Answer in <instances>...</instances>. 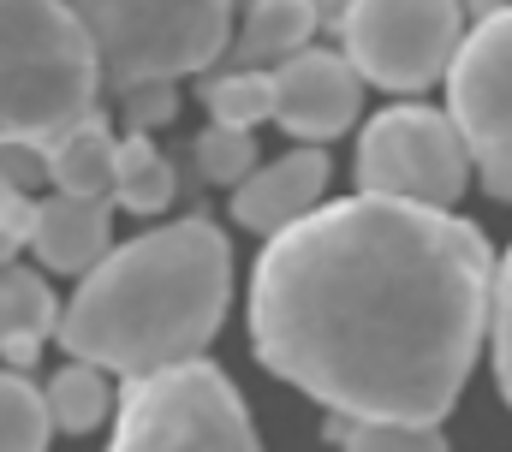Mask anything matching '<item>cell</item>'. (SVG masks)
Instances as JSON below:
<instances>
[{
  "instance_id": "1",
  "label": "cell",
  "mask_w": 512,
  "mask_h": 452,
  "mask_svg": "<svg viewBox=\"0 0 512 452\" xmlns=\"http://www.w3.org/2000/svg\"><path fill=\"white\" fill-rule=\"evenodd\" d=\"M495 250L435 203L358 191L268 232L256 363L352 423H441L489 345Z\"/></svg>"
},
{
  "instance_id": "2",
  "label": "cell",
  "mask_w": 512,
  "mask_h": 452,
  "mask_svg": "<svg viewBox=\"0 0 512 452\" xmlns=\"http://www.w3.org/2000/svg\"><path fill=\"white\" fill-rule=\"evenodd\" d=\"M233 304V250L227 232L203 215L137 232L131 244H108L96 268L78 274L54 339L102 363L108 375H143L179 357H197L221 334Z\"/></svg>"
},
{
  "instance_id": "3",
  "label": "cell",
  "mask_w": 512,
  "mask_h": 452,
  "mask_svg": "<svg viewBox=\"0 0 512 452\" xmlns=\"http://www.w3.org/2000/svg\"><path fill=\"white\" fill-rule=\"evenodd\" d=\"M102 102V54L72 0H0V143L48 149Z\"/></svg>"
},
{
  "instance_id": "4",
  "label": "cell",
  "mask_w": 512,
  "mask_h": 452,
  "mask_svg": "<svg viewBox=\"0 0 512 452\" xmlns=\"http://www.w3.org/2000/svg\"><path fill=\"white\" fill-rule=\"evenodd\" d=\"M96 54L102 90H126L143 78H197L227 60L233 0H72Z\"/></svg>"
},
{
  "instance_id": "5",
  "label": "cell",
  "mask_w": 512,
  "mask_h": 452,
  "mask_svg": "<svg viewBox=\"0 0 512 452\" xmlns=\"http://www.w3.org/2000/svg\"><path fill=\"white\" fill-rule=\"evenodd\" d=\"M114 447L120 452H155V447H256V423L239 399V387L197 357L161 363L126 375L120 417H114Z\"/></svg>"
},
{
  "instance_id": "6",
  "label": "cell",
  "mask_w": 512,
  "mask_h": 452,
  "mask_svg": "<svg viewBox=\"0 0 512 452\" xmlns=\"http://www.w3.org/2000/svg\"><path fill=\"white\" fill-rule=\"evenodd\" d=\"M465 36L459 0H346L340 6V42L364 84L417 96L435 78H447V60Z\"/></svg>"
},
{
  "instance_id": "7",
  "label": "cell",
  "mask_w": 512,
  "mask_h": 452,
  "mask_svg": "<svg viewBox=\"0 0 512 452\" xmlns=\"http://www.w3.org/2000/svg\"><path fill=\"white\" fill-rule=\"evenodd\" d=\"M471 185V149L447 108H382L358 131V191L453 209Z\"/></svg>"
},
{
  "instance_id": "8",
  "label": "cell",
  "mask_w": 512,
  "mask_h": 452,
  "mask_svg": "<svg viewBox=\"0 0 512 452\" xmlns=\"http://www.w3.org/2000/svg\"><path fill=\"white\" fill-rule=\"evenodd\" d=\"M447 113L489 197L512 203V6L471 18L447 60Z\"/></svg>"
},
{
  "instance_id": "9",
  "label": "cell",
  "mask_w": 512,
  "mask_h": 452,
  "mask_svg": "<svg viewBox=\"0 0 512 452\" xmlns=\"http://www.w3.org/2000/svg\"><path fill=\"white\" fill-rule=\"evenodd\" d=\"M268 84H274L268 119H280V131H292L298 143H334L364 108V78L346 60V48L304 42L298 54L268 66Z\"/></svg>"
},
{
  "instance_id": "10",
  "label": "cell",
  "mask_w": 512,
  "mask_h": 452,
  "mask_svg": "<svg viewBox=\"0 0 512 452\" xmlns=\"http://www.w3.org/2000/svg\"><path fill=\"white\" fill-rule=\"evenodd\" d=\"M322 191H328V155H322V143H298L280 161H256L233 185V221L256 238H268L298 215H310L322 203Z\"/></svg>"
},
{
  "instance_id": "11",
  "label": "cell",
  "mask_w": 512,
  "mask_h": 452,
  "mask_svg": "<svg viewBox=\"0 0 512 452\" xmlns=\"http://www.w3.org/2000/svg\"><path fill=\"white\" fill-rule=\"evenodd\" d=\"M42 268L54 274H84L108 256L114 244V203L108 197H72V191H54L48 203H36L30 215V238H24Z\"/></svg>"
},
{
  "instance_id": "12",
  "label": "cell",
  "mask_w": 512,
  "mask_h": 452,
  "mask_svg": "<svg viewBox=\"0 0 512 452\" xmlns=\"http://www.w3.org/2000/svg\"><path fill=\"white\" fill-rule=\"evenodd\" d=\"M54 322H60V304L48 280L18 262H0V357L12 369H30L42 357V339L54 334Z\"/></svg>"
},
{
  "instance_id": "13",
  "label": "cell",
  "mask_w": 512,
  "mask_h": 452,
  "mask_svg": "<svg viewBox=\"0 0 512 452\" xmlns=\"http://www.w3.org/2000/svg\"><path fill=\"white\" fill-rule=\"evenodd\" d=\"M114 149L120 137L102 125V113L78 119L72 131H60L42 155H48V185L72 191V197H114Z\"/></svg>"
},
{
  "instance_id": "14",
  "label": "cell",
  "mask_w": 512,
  "mask_h": 452,
  "mask_svg": "<svg viewBox=\"0 0 512 452\" xmlns=\"http://www.w3.org/2000/svg\"><path fill=\"white\" fill-rule=\"evenodd\" d=\"M316 24H322L316 0H251L245 30L227 42V54H233L239 66H274V60L298 54V48L316 36Z\"/></svg>"
},
{
  "instance_id": "15",
  "label": "cell",
  "mask_w": 512,
  "mask_h": 452,
  "mask_svg": "<svg viewBox=\"0 0 512 452\" xmlns=\"http://www.w3.org/2000/svg\"><path fill=\"white\" fill-rule=\"evenodd\" d=\"M179 191L173 161L149 143V131H131L126 143L114 149V203L131 215H161Z\"/></svg>"
},
{
  "instance_id": "16",
  "label": "cell",
  "mask_w": 512,
  "mask_h": 452,
  "mask_svg": "<svg viewBox=\"0 0 512 452\" xmlns=\"http://www.w3.org/2000/svg\"><path fill=\"white\" fill-rule=\"evenodd\" d=\"M42 399H48V423L66 429V435H90V429H102L108 411H114L108 369H102V363H84V357L66 363V369L42 387Z\"/></svg>"
},
{
  "instance_id": "17",
  "label": "cell",
  "mask_w": 512,
  "mask_h": 452,
  "mask_svg": "<svg viewBox=\"0 0 512 452\" xmlns=\"http://www.w3.org/2000/svg\"><path fill=\"white\" fill-rule=\"evenodd\" d=\"M54 435L42 387L24 381V369H0V452H42Z\"/></svg>"
},
{
  "instance_id": "18",
  "label": "cell",
  "mask_w": 512,
  "mask_h": 452,
  "mask_svg": "<svg viewBox=\"0 0 512 452\" xmlns=\"http://www.w3.org/2000/svg\"><path fill=\"white\" fill-rule=\"evenodd\" d=\"M191 155H197V173L209 179V185H239L245 173L256 167V137H251V125H221V119H209L203 131H197V143H191Z\"/></svg>"
},
{
  "instance_id": "19",
  "label": "cell",
  "mask_w": 512,
  "mask_h": 452,
  "mask_svg": "<svg viewBox=\"0 0 512 452\" xmlns=\"http://www.w3.org/2000/svg\"><path fill=\"white\" fill-rule=\"evenodd\" d=\"M203 108H209V119H221V125H256V119H268V108H274V84H268L262 66H239V72L203 84Z\"/></svg>"
},
{
  "instance_id": "20",
  "label": "cell",
  "mask_w": 512,
  "mask_h": 452,
  "mask_svg": "<svg viewBox=\"0 0 512 452\" xmlns=\"http://www.w3.org/2000/svg\"><path fill=\"white\" fill-rule=\"evenodd\" d=\"M328 435L340 447H447L441 441V423H352V417H334Z\"/></svg>"
},
{
  "instance_id": "21",
  "label": "cell",
  "mask_w": 512,
  "mask_h": 452,
  "mask_svg": "<svg viewBox=\"0 0 512 452\" xmlns=\"http://www.w3.org/2000/svg\"><path fill=\"white\" fill-rule=\"evenodd\" d=\"M489 351H495V381L512 411V250L495 262V298H489Z\"/></svg>"
},
{
  "instance_id": "22",
  "label": "cell",
  "mask_w": 512,
  "mask_h": 452,
  "mask_svg": "<svg viewBox=\"0 0 512 452\" xmlns=\"http://www.w3.org/2000/svg\"><path fill=\"white\" fill-rule=\"evenodd\" d=\"M173 108H179L173 78H143V84H126V90H120V113H126L131 131H155V125H167Z\"/></svg>"
},
{
  "instance_id": "23",
  "label": "cell",
  "mask_w": 512,
  "mask_h": 452,
  "mask_svg": "<svg viewBox=\"0 0 512 452\" xmlns=\"http://www.w3.org/2000/svg\"><path fill=\"white\" fill-rule=\"evenodd\" d=\"M0 173H6L12 185L36 191V185L48 179V155H42L36 143H0Z\"/></svg>"
},
{
  "instance_id": "24",
  "label": "cell",
  "mask_w": 512,
  "mask_h": 452,
  "mask_svg": "<svg viewBox=\"0 0 512 452\" xmlns=\"http://www.w3.org/2000/svg\"><path fill=\"white\" fill-rule=\"evenodd\" d=\"M18 250H24V238H18V232H12V226L0 221V262H12V256H18Z\"/></svg>"
}]
</instances>
